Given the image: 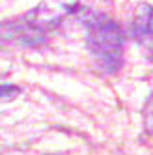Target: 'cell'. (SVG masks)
<instances>
[{
    "label": "cell",
    "instance_id": "1",
    "mask_svg": "<svg viewBox=\"0 0 153 155\" xmlns=\"http://www.w3.org/2000/svg\"><path fill=\"white\" fill-rule=\"evenodd\" d=\"M106 2L108 0H43L41 4H37V8L21 17L19 23L8 25L6 30L11 34V38L19 36L21 41L36 45L43 41L47 32L58 28L69 17L79 15L84 19L90 13L101 12L99 6Z\"/></svg>",
    "mask_w": 153,
    "mask_h": 155
},
{
    "label": "cell",
    "instance_id": "2",
    "mask_svg": "<svg viewBox=\"0 0 153 155\" xmlns=\"http://www.w3.org/2000/svg\"><path fill=\"white\" fill-rule=\"evenodd\" d=\"M86 25V43L95 64L105 73H116L123 65V30L114 19L103 12L90 13L82 19Z\"/></svg>",
    "mask_w": 153,
    "mask_h": 155
},
{
    "label": "cell",
    "instance_id": "3",
    "mask_svg": "<svg viewBox=\"0 0 153 155\" xmlns=\"http://www.w3.org/2000/svg\"><path fill=\"white\" fill-rule=\"evenodd\" d=\"M133 36L153 62V4H140L133 19Z\"/></svg>",
    "mask_w": 153,
    "mask_h": 155
},
{
    "label": "cell",
    "instance_id": "4",
    "mask_svg": "<svg viewBox=\"0 0 153 155\" xmlns=\"http://www.w3.org/2000/svg\"><path fill=\"white\" fill-rule=\"evenodd\" d=\"M21 88L13 86V84H2L0 86V103H9L13 101L15 97H19Z\"/></svg>",
    "mask_w": 153,
    "mask_h": 155
},
{
    "label": "cell",
    "instance_id": "5",
    "mask_svg": "<svg viewBox=\"0 0 153 155\" xmlns=\"http://www.w3.org/2000/svg\"><path fill=\"white\" fill-rule=\"evenodd\" d=\"M144 127L153 133V94L148 97V101L144 105Z\"/></svg>",
    "mask_w": 153,
    "mask_h": 155
}]
</instances>
